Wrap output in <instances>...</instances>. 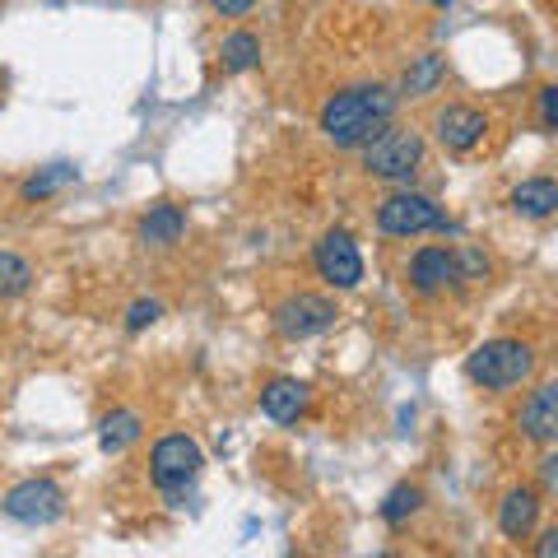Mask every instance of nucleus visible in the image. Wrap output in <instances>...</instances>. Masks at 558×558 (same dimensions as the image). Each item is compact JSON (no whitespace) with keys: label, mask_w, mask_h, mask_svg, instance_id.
<instances>
[{"label":"nucleus","mask_w":558,"mask_h":558,"mask_svg":"<svg viewBox=\"0 0 558 558\" xmlns=\"http://www.w3.org/2000/svg\"><path fill=\"white\" fill-rule=\"evenodd\" d=\"M307 410V387L299 377H275L260 387V414L275 418V424H293Z\"/></svg>","instance_id":"obj_13"},{"label":"nucleus","mask_w":558,"mask_h":558,"mask_svg":"<svg viewBox=\"0 0 558 558\" xmlns=\"http://www.w3.org/2000/svg\"><path fill=\"white\" fill-rule=\"evenodd\" d=\"M201 465H205V457H201V447L191 442L186 433H172V438L154 442L149 475H154V484H159L168 498H182L186 488L201 480Z\"/></svg>","instance_id":"obj_4"},{"label":"nucleus","mask_w":558,"mask_h":558,"mask_svg":"<svg viewBox=\"0 0 558 558\" xmlns=\"http://www.w3.org/2000/svg\"><path fill=\"white\" fill-rule=\"evenodd\" d=\"M424 168V135L410 126H381L368 145H363V172L387 182H410Z\"/></svg>","instance_id":"obj_3"},{"label":"nucleus","mask_w":558,"mask_h":558,"mask_svg":"<svg viewBox=\"0 0 558 558\" xmlns=\"http://www.w3.org/2000/svg\"><path fill=\"white\" fill-rule=\"evenodd\" d=\"M535 373V349L521 340H484L465 359V377L484 391H512Z\"/></svg>","instance_id":"obj_2"},{"label":"nucleus","mask_w":558,"mask_h":558,"mask_svg":"<svg viewBox=\"0 0 558 558\" xmlns=\"http://www.w3.org/2000/svg\"><path fill=\"white\" fill-rule=\"evenodd\" d=\"M336 303L322 299V293H293L275 307V336L279 340H312L322 336V330L336 326Z\"/></svg>","instance_id":"obj_6"},{"label":"nucleus","mask_w":558,"mask_h":558,"mask_svg":"<svg viewBox=\"0 0 558 558\" xmlns=\"http://www.w3.org/2000/svg\"><path fill=\"white\" fill-rule=\"evenodd\" d=\"M508 205H512V215H521V219H535V223L539 219H554L558 215V182L554 178H526V182H517Z\"/></svg>","instance_id":"obj_14"},{"label":"nucleus","mask_w":558,"mask_h":558,"mask_svg":"<svg viewBox=\"0 0 558 558\" xmlns=\"http://www.w3.org/2000/svg\"><path fill=\"white\" fill-rule=\"evenodd\" d=\"M65 512V494L57 480H24L5 494V517L20 526H51Z\"/></svg>","instance_id":"obj_7"},{"label":"nucleus","mask_w":558,"mask_h":558,"mask_svg":"<svg viewBox=\"0 0 558 558\" xmlns=\"http://www.w3.org/2000/svg\"><path fill=\"white\" fill-rule=\"evenodd\" d=\"M396 102L400 94H391L387 84H354L322 102L317 126L336 149H363L381 126H391Z\"/></svg>","instance_id":"obj_1"},{"label":"nucleus","mask_w":558,"mask_h":558,"mask_svg":"<svg viewBox=\"0 0 558 558\" xmlns=\"http://www.w3.org/2000/svg\"><path fill=\"white\" fill-rule=\"evenodd\" d=\"M535 521H539V494L535 488H508L498 502V531L508 535V539H526L535 531Z\"/></svg>","instance_id":"obj_12"},{"label":"nucleus","mask_w":558,"mask_h":558,"mask_svg":"<svg viewBox=\"0 0 558 558\" xmlns=\"http://www.w3.org/2000/svg\"><path fill=\"white\" fill-rule=\"evenodd\" d=\"M219 61L229 75H242V70H252L260 61V38L256 33H229V38L219 43Z\"/></svg>","instance_id":"obj_17"},{"label":"nucleus","mask_w":558,"mask_h":558,"mask_svg":"<svg viewBox=\"0 0 558 558\" xmlns=\"http://www.w3.org/2000/svg\"><path fill=\"white\" fill-rule=\"evenodd\" d=\"M80 172L70 168V163H51L47 172H38V178H28L24 182V201H43V196H51V191H61V186H70Z\"/></svg>","instance_id":"obj_21"},{"label":"nucleus","mask_w":558,"mask_h":558,"mask_svg":"<svg viewBox=\"0 0 558 558\" xmlns=\"http://www.w3.org/2000/svg\"><path fill=\"white\" fill-rule=\"evenodd\" d=\"M312 266H317V275L330 289H359L363 284V256L344 229L322 233V242L312 247Z\"/></svg>","instance_id":"obj_8"},{"label":"nucleus","mask_w":558,"mask_h":558,"mask_svg":"<svg viewBox=\"0 0 558 558\" xmlns=\"http://www.w3.org/2000/svg\"><path fill=\"white\" fill-rule=\"evenodd\" d=\"M28 284H33L28 260L14 252H0V299H20V293H28Z\"/></svg>","instance_id":"obj_19"},{"label":"nucleus","mask_w":558,"mask_h":558,"mask_svg":"<svg viewBox=\"0 0 558 558\" xmlns=\"http://www.w3.org/2000/svg\"><path fill=\"white\" fill-rule=\"evenodd\" d=\"M438 80H442V57H438V51H424V57L405 70V94L424 98V94L438 89Z\"/></svg>","instance_id":"obj_18"},{"label":"nucleus","mask_w":558,"mask_h":558,"mask_svg":"<svg viewBox=\"0 0 558 558\" xmlns=\"http://www.w3.org/2000/svg\"><path fill=\"white\" fill-rule=\"evenodd\" d=\"M461 275V252H447V247H418L410 256V289L424 293V299H433V293L451 289Z\"/></svg>","instance_id":"obj_10"},{"label":"nucleus","mask_w":558,"mask_h":558,"mask_svg":"<svg viewBox=\"0 0 558 558\" xmlns=\"http://www.w3.org/2000/svg\"><path fill=\"white\" fill-rule=\"evenodd\" d=\"M433 135H438V145L447 154H470L484 145L488 135V121L480 108H465V102H447V108L433 117Z\"/></svg>","instance_id":"obj_9"},{"label":"nucleus","mask_w":558,"mask_h":558,"mask_svg":"<svg viewBox=\"0 0 558 558\" xmlns=\"http://www.w3.org/2000/svg\"><path fill=\"white\" fill-rule=\"evenodd\" d=\"M159 317H163V303H154V299H140V303H131V307H126V330H131V336H140V330H145V326H154Z\"/></svg>","instance_id":"obj_22"},{"label":"nucleus","mask_w":558,"mask_h":558,"mask_svg":"<svg viewBox=\"0 0 558 558\" xmlns=\"http://www.w3.org/2000/svg\"><path fill=\"white\" fill-rule=\"evenodd\" d=\"M418 488L414 484H396L391 494H387V502H381V521H387V526H405V521L418 512Z\"/></svg>","instance_id":"obj_20"},{"label":"nucleus","mask_w":558,"mask_h":558,"mask_svg":"<svg viewBox=\"0 0 558 558\" xmlns=\"http://www.w3.org/2000/svg\"><path fill=\"white\" fill-rule=\"evenodd\" d=\"M424 5H451V0H424Z\"/></svg>","instance_id":"obj_27"},{"label":"nucleus","mask_w":558,"mask_h":558,"mask_svg":"<svg viewBox=\"0 0 558 558\" xmlns=\"http://www.w3.org/2000/svg\"><path fill=\"white\" fill-rule=\"evenodd\" d=\"M377 229L387 238H414V233H447V215L418 191H396L377 205Z\"/></svg>","instance_id":"obj_5"},{"label":"nucleus","mask_w":558,"mask_h":558,"mask_svg":"<svg viewBox=\"0 0 558 558\" xmlns=\"http://www.w3.org/2000/svg\"><path fill=\"white\" fill-rule=\"evenodd\" d=\"M517 428L531 442H558V381H545V387L531 391V400L517 414Z\"/></svg>","instance_id":"obj_11"},{"label":"nucleus","mask_w":558,"mask_h":558,"mask_svg":"<svg viewBox=\"0 0 558 558\" xmlns=\"http://www.w3.org/2000/svg\"><path fill=\"white\" fill-rule=\"evenodd\" d=\"M539 484H545V494H558V451L539 461Z\"/></svg>","instance_id":"obj_24"},{"label":"nucleus","mask_w":558,"mask_h":558,"mask_svg":"<svg viewBox=\"0 0 558 558\" xmlns=\"http://www.w3.org/2000/svg\"><path fill=\"white\" fill-rule=\"evenodd\" d=\"M182 233H186V215L178 205H154L140 219V242H149V247H172V242H182Z\"/></svg>","instance_id":"obj_15"},{"label":"nucleus","mask_w":558,"mask_h":558,"mask_svg":"<svg viewBox=\"0 0 558 558\" xmlns=\"http://www.w3.org/2000/svg\"><path fill=\"white\" fill-rule=\"evenodd\" d=\"M539 126H545L549 135H558V84L539 89Z\"/></svg>","instance_id":"obj_23"},{"label":"nucleus","mask_w":558,"mask_h":558,"mask_svg":"<svg viewBox=\"0 0 558 558\" xmlns=\"http://www.w3.org/2000/svg\"><path fill=\"white\" fill-rule=\"evenodd\" d=\"M209 5H215V10L223 14V20H238V14H247V10L256 5V0H209Z\"/></svg>","instance_id":"obj_25"},{"label":"nucleus","mask_w":558,"mask_h":558,"mask_svg":"<svg viewBox=\"0 0 558 558\" xmlns=\"http://www.w3.org/2000/svg\"><path fill=\"white\" fill-rule=\"evenodd\" d=\"M140 433H145V424H140L135 410H112L98 424V447L108 451V457H117V451H126L131 442H140Z\"/></svg>","instance_id":"obj_16"},{"label":"nucleus","mask_w":558,"mask_h":558,"mask_svg":"<svg viewBox=\"0 0 558 558\" xmlns=\"http://www.w3.org/2000/svg\"><path fill=\"white\" fill-rule=\"evenodd\" d=\"M535 554H539V558H558V526L535 539Z\"/></svg>","instance_id":"obj_26"}]
</instances>
